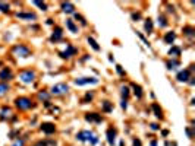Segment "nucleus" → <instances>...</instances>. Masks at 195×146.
Masks as SVG:
<instances>
[{"mask_svg": "<svg viewBox=\"0 0 195 146\" xmlns=\"http://www.w3.org/2000/svg\"><path fill=\"white\" fill-rule=\"evenodd\" d=\"M47 24H49V25H53V19H47Z\"/></svg>", "mask_w": 195, "mask_h": 146, "instance_id": "43", "label": "nucleus"}, {"mask_svg": "<svg viewBox=\"0 0 195 146\" xmlns=\"http://www.w3.org/2000/svg\"><path fill=\"white\" fill-rule=\"evenodd\" d=\"M144 29H145V32H147V34L153 32V21H151V19H147V21H145Z\"/></svg>", "mask_w": 195, "mask_h": 146, "instance_id": "21", "label": "nucleus"}, {"mask_svg": "<svg viewBox=\"0 0 195 146\" xmlns=\"http://www.w3.org/2000/svg\"><path fill=\"white\" fill-rule=\"evenodd\" d=\"M131 18H132V21H138V19H141V13H132Z\"/></svg>", "mask_w": 195, "mask_h": 146, "instance_id": "36", "label": "nucleus"}, {"mask_svg": "<svg viewBox=\"0 0 195 146\" xmlns=\"http://www.w3.org/2000/svg\"><path fill=\"white\" fill-rule=\"evenodd\" d=\"M88 44L93 47V50H95V51H100V45L97 44V41L94 40L93 37H88Z\"/></svg>", "mask_w": 195, "mask_h": 146, "instance_id": "25", "label": "nucleus"}, {"mask_svg": "<svg viewBox=\"0 0 195 146\" xmlns=\"http://www.w3.org/2000/svg\"><path fill=\"white\" fill-rule=\"evenodd\" d=\"M116 70H118L119 75H125V72H123V69H122V66H116Z\"/></svg>", "mask_w": 195, "mask_h": 146, "instance_id": "39", "label": "nucleus"}, {"mask_svg": "<svg viewBox=\"0 0 195 146\" xmlns=\"http://www.w3.org/2000/svg\"><path fill=\"white\" fill-rule=\"evenodd\" d=\"M15 105H16V108L22 110V111H25V110L32 108L34 104H32V101H31L28 97H19V98L15 99Z\"/></svg>", "mask_w": 195, "mask_h": 146, "instance_id": "3", "label": "nucleus"}, {"mask_svg": "<svg viewBox=\"0 0 195 146\" xmlns=\"http://www.w3.org/2000/svg\"><path fill=\"white\" fill-rule=\"evenodd\" d=\"M175 40H176V34L173 32V31H172V32H167L164 35V41H166L167 44H173Z\"/></svg>", "mask_w": 195, "mask_h": 146, "instance_id": "17", "label": "nucleus"}, {"mask_svg": "<svg viewBox=\"0 0 195 146\" xmlns=\"http://www.w3.org/2000/svg\"><path fill=\"white\" fill-rule=\"evenodd\" d=\"M78 53V50L74 47V45H70V44H68L66 45V50L65 51H60L59 53V56L62 57V58H69V57H72V56H75Z\"/></svg>", "mask_w": 195, "mask_h": 146, "instance_id": "7", "label": "nucleus"}, {"mask_svg": "<svg viewBox=\"0 0 195 146\" xmlns=\"http://www.w3.org/2000/svg\"><path fill=\"white\" fill-rule=\"evenodd\" d=\"M13 78V73L9 67H3L2 72H0V81L2 82H6V81H10Z\"/></svg>", "mask_w": 195, "mask_h": 146, "instance_id": "8", "label": "nucleus"}, {"mask_svg": "<svg viewBox=\"0 0 195 146\" xmlns=\"http://www.w3.org/2000/svg\"><path fill=\"white\" fill-rule=\"evenodd\" d=\"M183 34H185L186 37H189V38H192L195 35V29L192 26H185V28H183Z\"/></svg>", "mask_w": 195, "mask_h": 146, "instance_id": "23", "label": "nucleus"}, {"mask_svg": "<svg viewBox=\"0 0 195 146\" xmlns=\"http://www.w3.org/2000/svg\"><path fill=\"white\" fill-rule=\"evenodd\" d=\"M9 115H10V108L3 107L2 111H0V120H6V118H9Z\"/></svg>", "mask_w": 195, "mask_h": 146, "instance_id": "18", "label": "nucleus"}, {"mask_svg": "<svg viewBox=\"0 0 195 146\" xmlns=\"http://www.w3.org/2000/svg\"><path fill=\"white\" fill-rule=\"evenodd\" d=\"M60 8L62 10L65 12V13H75V6H74V3H70V2H63L62 5H60Z\"/></svg>", "mask_w": 195, "mask_h": 146, "instance_id": "12", "label": "nucleus"}, {"mask_svg": "<svg viewBox=\"0 0 195 146\" xmlns=\"http://www.w3.org/2000/svg\"><path fill=\"white\" fill-rule=\"evenodd\" d=\"M66 26H68V29L70 31V32H74V34L78 32L77 25L74 24V21H72V19H66Z\"/></svg>", "mask_w": 195, "mask_h": 146, "instance_id": "19", "label": "nucleus"}, {"mask_svg": "<svg viewBox=\"0 0 195 146\" xmlns=\"http://www.w3.org/2000/svg\"><path fill=\"white\" fill-rule=\"evenodd\" d=\"M68 91H69V86L66 85V83H57V85L51 86L50 94L51 95H54V97H60V95L68 94Z\"/></svg>", "mask_w": 195, "mask_h": 146, "instance_id": "4", "label": "nucleus"}, {"mask_svg": "<svg viewBox=\"0 0 195 146\" xmlns=\"http://www.w3.org/2000/svg\"><path fill=\"white\" fill-rule=\"evenodd\" d=\"M186 134L189 139H192V131H191V129H186Z\"/></svg>", "mask_w": 195, "mask_h": 146, "instance_id": "41", "label": "nucleus"}, {"mask_svg": "<svg viewBox=\"0 0 195 146\" xmlns=\"http://www.w3.org/2000/svg\"><path fill=\"white\" fill-rule=\"evenodd\" d=\"M40 129H41V131H44L46 134H53V133L56 131V127H54V124H51V123H43Z\"/></svg>", "mask_w": 195, "mask_h": 146, "instance_id": "11", "label": "nucleus"}, {"mask_svg": "<svg viewBox=\"0 0 195 146\" xmlns=\"http://www.w3.org/2000/svg\"><path fill=\"white\" fill-rule=\"evenodd\" d=\"M153 110H154V114H156V117L157 118H163V111H161V108L159 107V104H153Z\"/></svg>", "mask_w": 195, "mask_h": 146, "instance_id": "22", "label": "nucleus"}, {"mask_svg": "<svg viewBox=\"0 0 195 146\" xmlns=\"http://www.w3.org/2000/svg\"><path fill=\"white\" fill-rule=\"evenodd\" d=\"M166 66H167L169 70H172V69H176V66H179V61L178 60H172V61H167Z\"/></svg>", "mask_w": 195, "mask_h": 146, "instance_id": "29", "label": "nucleus"}, {"mask_svg": "<svg viewBox=\"0 0 195 146\" xmlns=\"http://www.w3.org/2000/svg\"><path fill=\"white\" fill-rule=\"evenodd\" d=\"M85 120L90 123H101L103 117L97 113H88V114H85Z\"/></svg>", "mask_w": 195, "mask_h": 146, "instance_id": "10", "label": "nucleus"}, {"mask_svg": "<svg viewBox=\"0 0 195 146\" xmlns=\"http://www.w3.org/2000/svg\"><path fill=\"white\" fill-rule=\"evenodd\" d=\"M95 83H98V79H95V78H77L75 79V85H78V86L95 85Z\"/></svg>", "mask_w": 195, "mask_h": 146, "instance_id": "6", "label": "nucleus"}, {"mask_svg": "<svg viewBox=\"0 0 195 146\" xmlns=\"http://www.w3.org/2000/svg\"><path fill=\"white\" fill-rule=\"evenodd\" d=\"M106 136H107V142H109V145L113 146V145H115V140H116V129L110 127V129L107 130Z\"/></svg>", "mask_w": 195, "mask_h": 146, "instance_id": "13", "label": "nucleus"}, {"mask_svg": "<svg viewBox=\"0 0 195 146\" xmlns=\"http://www.w3.org/2000/svg\"><path fill=\"white\" fill-rule=\"evenodd\" d=\"M176 79H178V82H188V79H191V78H189V70H188V69L180 70V72L178 73V76H176Z\"/></svg>", "mask_w": 195, "mask_h": 146, "instance_id": "15", "label": "nucleus"}, {"mask_svg": "<svg viewBox=\"0 0 195 146\" xmlns=\"http://www.w3.org/2000/svg\"><path fill=\"white\" fill-rule=\"evenodd\" d=\"M49 97H50V95H49L47 92H44V91L38 94V98H40V99H44V102H46V101H49Z\"/></svg>", "mask_w": 195, "mask_h": 146, "instance_id": "33", "label": "nucleus"}, {"mask_svg": "<svg viewBox=\"0 0 195 146\" xmlns=\"http://www.w3.org/2000/svg\"><path fill=\"white\" fill-rule=\"evenodd\" d=\"M103 111H106V113H111V111H113V105H111V102L104 101V102H103Z\"/></svg>", "mask_w": 195, "mask_h": 146, "instance_id": "27", "label": "nucleus"}, {"mask_svg": "<svg viewBox=\"0 0 195 146\" xmlns=\"http://www.w3.org/2000/svg\"><path fill=\"white\" fill-rule=\"evenodd\" d=\"M169 56H172V57H179V56H180V48L173 45V47L169 50Z\"/></svg>", "mask_w": 195, "mask_h": 146, "instance_id": "26", "label": "nucleus"}, {"mask_svg": "<svg viewBox=\"0 0 195 146\" xmlns=\"http://www.w3.org/2000/svg\"><path fill=\"white\" fill-rule=\"evenodd\" d=\"M120 107H122V110H126V108H128V101H126V99H122Z\"/></svg>", "mask_w": 195, "mask_h": 146, "instance_id": "38", "label": "nucleus"}, {"mask_svg": "<svg viewBox=\"0 0 195 146\" xmlns=\"http://www.w3.org/2000/svg\"><path fill=\"white\" fill-rule=\"evenodd\" d=\"M132 88H134V94H135V97L138 98V99H141V98H142V88H141L139 85H136V83L132 85Z\"/></svg>", "mask_w": 195, "mask_h": 146, "instance_id": "20", "label": "nucleus"}, {"mask_svg": "<svg viewBox=\"0 0 195 146\" xmlns=\"http://www.w3.org/2000/svg\"><path fill=\"white\" fill-rule=\"evenodd\" d=\"M159 25H160L161 28L167 26V21H166V18L163 16V15H160V16H159Z\"/></svg>", "mask_w": 195, "mask_h": 146, "instance_id": "31", "label": "nucleus"}, {"mask_svg": "<svg viewBox=\"0 0 195 146\" xmlns=\"http://www.w3.org/2000/svg\"><path fill=\"white\" fill-rule=\"evenodd\" d=\"M9 91V85L8 83H5V82H0V97H3V95H6Z\"/></svg>", "mask_w": 195, "mask_h": 146, "instance_id": "24", "label": "nucleus"}, {"mask_svg": "<svg viewBox=\"0 0 195 146\" xmlns=\"http://www.w3.org/2000/svg\"><path fill=\"white\" fill-rule=\"evenodd\" d=\"M9 5L8 3H3V2H0V12H3V13H9Z\"/></svg>", "mask_w": 195, "mask_h": 146, "instance_id": "30", "label": "nucleus"}, {"mask_svg": "<svg viewBox=\"0 0 195 146\" xmlns=\"http://www.w3.org/2000/svg\"><path fill=\"white\" fill-rule=\"evenodd\" d=\"M77 139L79 142H85V143H90V145H97L98 143L97 134H94L91 130H81L77 134Z\"/></svg>", "mask_w": 195, "mask_h": 146, "instance_id": "1", "label": "nucleus"}, {"mask_svg": "<svg viewBox=\"0 0 195 146\" xmlns=\"http://www.w3.org/2000/svg\"><path fill=\"white\" fill-rule=\"evenodd\" d=\"M35 78H37V75H35L34 70H24L19 75V79L24 83H32L35 81Z\"/></svg>", "mask_w": 195, "mask_h": 146, "instance_id": "5", "label": "nucleus"}, {"mask_svg": "<svg viewBox=\"0 0 195 146\" xmlns=\"http://www.w3.org/2000/svg\"><path fill=\"white\" fill-rule=\"evenodd\" d=\"M16 18L18 19H24V21H35V19H37V15H35V13H31V12H18Z\"/></svg>", "mask_w": 195, "mask_h": 146, "instance_id": "9", "label": "nucleus"}, {"mask_svg": "<svg viewBox=\"0 0 195 146\" xmlns=\"http://www.w3.org/2000/svg\"><path fill=\"white\" fill-rule=\"evenodd\" d=\"M151 146H157V142H156V140H153V142H151Z\"/></svg>", "mask_w": 195, "mask_h": 146, "instance_id": "44", "label": "nucleus"}, {"mask_svg": "<svg viewBox=\"0 0 195 146\" xmlns=\"http://www.w3.org/2000/svg\"><path fill=\"white\" fill-rule=\"evenodd\" d=\"M120 95H122V99H128V97H129V88L128 86H122L120 88Z\"/></svg>", "mask_w": 195, "mask_h": 146, "instance_id": "28", "label": "nucleus"}, {"mask_svg": "<svg viewBox=\"0 0 195 146\" xmlns=\"http://www.w3.org/2000/svg\"><path fill=\"white\" fill-rule=\"evenodd\" d=\"M134 146H142L141 145V140L139 139H134Z\"/></svg>", "mask_w": 195, "mask_h": 146, "instance_id": "40", "label": "nucleus"}, {"mask_svg": "<svg viewBox=\"0 0 195 146\" xmlns=\"http://www.w3.org/2000/svg\"><path fill=\"white\" fill-rule=\"evenodd\" d=\"M151 129H153V130H159V124L153 123V124H151Z\"/></svg>", "mask_w": 195, "mask_h": 146, "instance_id": "42", "label": "nucleus"}, {"mask_svg": "<svg viewBox=\"0 0 195 146\" xmlns=\"http://www.w3.org/2000/svg\"><path fill=\"white\" fill-rule=\"evenodd\" d=\"M34 5L38 6V8H41V10H47V5L44 2H34Z\"/></svg>", "mask_w": 195, "mask_h": 146, "instance_id": "34", "label": "nucleus"}, {"mask_svg": "<svg viewBox=\"0 0 195 146\" xmlns=\"http://www.w3.org/2000/svg\"><path fill=\"white\" fill-rule=\"evenodd\" d=\"M35 146H57V143H56V140L46 139V140H40V142H37Z\"/></svg>", "mask_w": 195, "mask_h": 146, "instance_id": "16", "label": "nucleus"}, {"mask_svg": "<svg viewBox=\"0 0 195 146\" xmlns=\"http://www.w3.org/2000/svg\"><path fill=\"white\" fill-rule=\"evenodd\" d=\"M12 53H13V56L21 57V58H26V57L31 56L29 48H28L26 45H24V44H18V45H15V47L12 48Z\"/></svg>", "mask_w": 195, "mask_h": 146, "instance_id": "2", "label": "nucleus"}, {"mask_svg": "<svg viewBox=\"0 0 195 146\" xmlns=\"http://www.w3.org/2000/svg\"><path fill=\"white\" fill-rule=\"evenodd\" d=\"M75 18H77L78 21H79V22H81V24L84 25V26H87V21H85V18H84V16H81V15H79V13H75Z\"/></svg>", "mask_w": 195, "mask_h": 146, "instance_id": "35", "label": "nucleus"}, {"mask_svg": "<svg viewBox=\"0 0 195 146\" xmlns=\"http://www.w3.org/2000/svg\"><path fill=\"white\" fill-rule=\"evenodd\" d=\"M62 37H63V31H62V28L56 26V28H54V32H53V35L50 37V41H51V42H56V41H59Z\"/></svg>", "mask_w": 195, "mask_h": 146, "instance_id": "14", "label": "nucleus"}, {"mask_svg": "<svg viewBox=\"0 0 195 146\" xmlns=\"http://www.w3.org/2000/svg\"><path fill=\"white\" fill-rule=\"evenodd\" d=\"M93 97H94V94H93V92H88V94L85 95V98L82 99V102H84V104H87V102H90V101L93 99Z\"/></svg>", "mask_w": 195, "mask_h": 146, "instance_id": "32", "label": "nucleus"}, {"mask_svg": "<svg viewBox=\"0 0 195 146\" xmlns=\"http://www.w3.org/2000/svg\"><path fill=\"white\" fill-rule=\"evenodd\" d=\"M12 146H24V139H18V140Z\"/></svg>", "mask_w": 195, "mask_h": 146, "instance_id": "37", "label": "nucleus"}]
</instances>
